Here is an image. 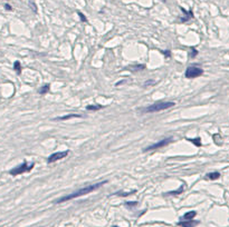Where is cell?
Here are the masks:
<instances>
[{
  "label": "cell",
  "instance_id": "obj_11",
  "mask_svg": "<svg viewBox=\"0 0 229 227\" xmlns=\"http://www.w3.org/2000/svg\"><path fill=\"white\" fill-rule=\"evenodd\" d=\"M219 177H220V173H218V172L208 173L207 175H206V178L210 179V180H216V179H218Z\"/></svg>",
  "mask_w": 229,
  "mask_h": 227
},
{
  "label": "cell",
  "instance_id": "obj_14",
  "mask_svg": "<svg viewBox=\"0 0 229 227\" xmlns=\"http://www.w3.org/2000/svg\"><path fill=\"white\" fill-rule=\"evenodd\" d=\"M13 69H15V71H16L18 75L21 74V64H20V61L16 60L15 63H13Z\"/></svg>",
  "mask_w": 229,
  "mask_h": 227
},
{
  "label": "cell",
  "instance_id": "obj_4",
  "mask_svg": "<svg viewBox=\"0 0 229 227\" xmlns=\"http://www.w3.org/2000/svg\"><path fill=\"white\" fill-rule=\"evenodd\" d=\"M202 74H203V69H201L200 67H196V66H190V67L187 68L184 76L188 79H193V78L200 77Z\"/></svg>",
  "mask_w": 229,
  "mask_h": 227
},
{
  "label": "cell",
  "instance_id": "obj_16",
  "mask_svg": "<svg viewBox=\"0 0 229 227\" xmlns=\"http://www.w3.org/2000/svg\"><path fill=\"white\" fill-rule=\"evenodd\" d=\"M182 192H183V185H181V187L178 189V190H172V192H168L165 193V195L168 196H172V195H179V194H181Z\"/></svg>",
  "mask_w": 229,
  "mask_h": 227
},
{
  "label": "cell",
  "instance_id": "obj_21",
  "mask_svg": "<svg viewBox=\"0 0 229 227\" xmlns=\"http://www.w3.org/2000/svg\"><path fill=\"white\" fill-rule=\"evenodd\" d=\"M77 13H78V16H79V18H81V20H82L83 22H86V21H87V19H86V17H85V16H84V13L79 12V11H78Z\"/></svg>",
  "mask_w": 229,
  "mask_h": 227
},
{
  "label": "cell",
  "instance_id": "obj_7",
  "mask_svg": "<svg viewBox=\"0 0 229 227\" xmlns=\"http://www.w3.org/2000/svg\"><path fill=\"white\" fill-rule=\"evenodd\" d=\"M198 224H199L198 220L191 219V220H181L178 223V226H180V227H196Z\"/></svg>",
  "mask_w": 229,
  "mask_h": 227
},
{
  "label": "cell",
  "instance_id": "obj_22",
  "mask_svg": "<svg viewBox=\"0 0 229 227\" xmlns=\"http://www.w3.org/2000/svg\"><path fill=\"white\" fill-rule=\"evenodd\" d=\"M162 54L164 55V57H165V58H169V57L171 56L170 50H162Z\"/></svg>",
  "mask_w": 229,
  "mask_h": 227
},
{
  "label": "cell",
  "instance_id": "obj_6",
  "mask_svg": "<svg viewBox=\"0 0 229 227\" xmlns=\"http://www.w3.org/2000/svg\"><path fill=\"white\" fill-rule=\"evenodd\" d=\"M67 155H68V150H65V151H56V153L51 154L49 157L47 158V163H48V164L55 163V162H57V160H60V159L65 158Z\"/></svg>",
  "mask_w": 229,
  "mask_h": 227
},
{
  "label": "cell",
  "instance_id": "obj_3",
  "mask_svg": "<svg viewBox=\"0 0 229 227\" xmlns=\"http://www.w3.org/2000/svg\"><path fill=\"white\" fill-rule=\"evenodd\" d=\"M34 167H35V163L28 164L27 162H24L22 164L18 165V166L13 167L12 169L9 170V174H10L11 176H18V175H21V174H25V173L30 172V170Z\"/></svg>",
  "mask_w": 229,
  "mask_h": 227
},
{
  "label": "cell",
  "instance_id": "obj_15",
  "mask_svg": "<svg viewBox=\"0 0 229 227\" xmlns=\"http://www.w3.org/2000/svg\"><path fill=\"white\" fill-rule=\"evenodd\" d=\"M187 140L191 141V143L194 144L197 147H200V146H201V139H200V137H197V138H187Z\"/></svg>",
  "mask_w": 229,
  "mask_h": 227
},
{
  "label": "cell",
  "instance_id": "obj_12",
  "mask_svg": "<svg viewBox=\"0 0 229 227\" xmlns=\"http://www.w3.org/2000/svg\"><path fill=\"white\" fill-rule=\"evenodd\" d=\"M49 87H50L49 84L44 85L43 87H40V88L38 89V94H39V95H45V94H47V92L49 91Z\"/></svg>",
  "mask_w": 229,
  "mask_h": 227
},
{
  "label": "cell",
  "instance_id": "obj_1",
  "mask_svg": "<svg viewBox=\"0 0 229 227\" xmlns=\"http://www.w3.org/2000/svg\"><path fill=\"white\" fill-rule=\"evenodd\" d=\"M107 183V180H103V182H100L97 184H93V185H88V186H85L81 189H78V190H75L74 193L69 194V195H66V196H63L58 198V199L55 200V204H60V203H65L67 200H71V199H74V198H77V197H81V196H84V195H87V194H90L92 192L96 190L97 188H100L101 186L105 185Z\"/></svg>",
  "mask_w": 229,
  "mask_h": 227
},
{
  "label": "cell",
  "instance_id": "obj_2",
  "mask_svg": "<svg viewBox=\"0 0 229 227\" xmlns=\"http://www.w3.org/2000/svg\"><path fill=\"white\" fill-rule=\"evenodd\" d=\"M176 104L173 101H158V102H154L152 105L148 106V107H144L142 109H140L143 113H150V112H158V111H161V110H165V109H169V108L173 107Z\"/></svg>",
  "mask_w": 229,
  "mask_h": 227
},
{
  "label": "cell",
  "instance_id": "obj_24",
  "mask_svg": "<svg viewBox=\"0 0 229 227\" xmlns=\"http://www.w3.org/2000/svg\"><path fill=\"white\" fill-rule=\"evenodd\" d=\"M191 51H192V54H191V57H194V56H197V55H198V51H197V50H194L193 48L191 49Z\"/></svg>",
  "mask_w": 229,
  "mask_h": 227
},
{
  "label": "cell",
  "instance_id": "obj_5",
  "mask_svg": "<svg viewBox=\"0 0 229 227\" xmlns=\"http://www.w3.org/2000/svg\"><path fill=\"white\" fill-rule=\"evenodd\" d=\"M172 139L171 137L170 138H164V139H162V140H160V141H157L155 144H153V145H151V146H148V147L144 149V151H150V150H155V149H159V148H162V147H165L167 145H169L170 143H172Z\"/></svg>",
  "mask_w": 229,
  "mask_h": 227
},
{
  "label": "cell",
  "instance_id": "obj_13",
  "mask_svg": "<svg viewBox=\"0 0 229 227\" xmlns=\"http://www.w3.org/2000/svg\"><path fill=\"white\" fill-rule=\"evenodd\" d=\"M102 108H104V106H102V105H88L86 107V109L90 110V111H96V110L102 109Z\"/></svg>",
  "mask_w": 229,
  "mask_h": 227
},
{
  "label": "cell",
  "instance_id": "obj_17",
  "mask_svg": "<svg viewBox=\"0 0 229 227\" xmlns=\"http://www.w3.org/2000/svg\"><path fill=\"white\" fill-rule=\"evenodd\" d=\"M134 193H137V190L129 192V193H124V192H116V193H114V195H118V196H121V197H126V196L132 195V194H134Z\"/></svg>",
  "mask_w": 229,
  "mask_h": 227
},
{
  "label": "cell",
  "instance_id": "obj_9",
  "mask_svg": "<svg viewBox=\"0 0 229 227\" xmlns=\"http://www.w3.org/2000/svg\"><path fill=\"white\" fill-rule=\"evenodd\" d=\"M79 117H83V116L79 115V113H69V115H66V116L56 117L54 118V120H67V119H72V118H79Z\"/></svg>",
  "mask_w": 229,
  "mask_h": 227
},
{
  "label": "cell",
  "instance_id": "obj_20",
  "mask_svg": "<svg viewBox=\"0 0 229 227\" xmlns=\"http://www.w3.org/2000/svg\"><path fill=\"white\" fill-rule=\"evenodd\" d=\"M29 6H30V8L32 9V11H34V12H37V6L35 4L34 1H29Z\"/></svg>",
  "mask_w": 229,
  "mask_h": 227
},
{
  "label": "cell",
  "instance_id": "obj_25",
  "mask_svg": "<svg viewBox=\"0 0 229 227\" xmlns=\"http://www.w3.org/2000/svg\"><path fill=\"white\" fill-rule=\"evenodd\" d=\"M150 84L152 85V84H154V81H152V80H148V81H147L145 84H144V87H147L148 85H150Z\"/></svg>",
  "mask_w": 229,
  "mask_h": 227
},
{
  "label": "cell",
  "instance_id": "obj_23",
  "mask_svg": "<svg viewBox=\"0 0 229 227\" xmlns=\"http://www.w3.org/2000/svg\"><path fill=\"white\" fill-rule=\"evenodd\" d=\"M4 9H6V10H8V11H11V10H12V7L10 6V4L6 3V4H4Z\"/></svg>",
  "mask_w": 229,
  "mask_h": 227
},
{
  "label": "cell",
  "instance_id": "obj_10",
  "mask_svg": "<svg viewBox=\"0 0 229 227\" xmlns=\"http://www.w3.org/2000/svg\"><path fill=\"white\" fill-rule=\"evenodd\" d=\"M196 216H197V211L196 210H190V211H187L186 214L181 217V219L182 220H191V219H193Z\"/></svg>",
  "mask_w": 229,
  "mask_h": 227
},
{
  "label": "cell",
  "instance_id": "obj_8",
  "mask_svg": "<svg viewBox=\"0 0 229 227\" xmlns=\"http://www.w3.org/2000/svg\"><path fill=\"white\" fill-rule=\"evenodd\" d=\"M180 9H181V11L184 13V17L180 19V21H181V22H186V21H188L189 19H191V18L193 17V12H192V10L187 11L186 9H183V8H180Z\"/></svg>",
  "mask_w": 229,
  "mask_h": 227
},
{
  "label": "cell",
  "instance_id": "obj_18",
  "mask_svg": "<svg viewBox=\"0 0 229 227\" xmlns=\"http://www.w3.org/2000/svg\"><path fill=\"white\" fill-rule=\"evenodd\" d=\"M131 69L130 70H134V71H137V70H143L145 68V66L144 65H135V66H132V67H130Z\"/></svg>",
  "mask_w": 229,
  "mask_h": 227
},
{
  "label": "cell",
  "instance_id": "obj_19",
  "mask_svg": "<svg viewBox=\"0 0 229 227\" xmlns=\"http://www.w3.org/2000/svg\"><path fill=\"white\" fill-rule=\"evenodd\" d=\"M138 204H139L138 202H126L125 203V206L129 207V208H133L135 206H138Z\"/></svg>",
  "mask_w": 229,
  "mask_h": 227
},
{
  "label": "cell",
  "instance_id": "obj_26",
  "mask_svg": "<svg viewBox=\"0 0 229 227\" xmlns=\"http://www.w3.org/2000/svg\"><path fill=\"white\" fill-rule=\"evenodd\" d=\"M113 227H119V226H113Z\"/></svg>",
  "mask_w": 229,
  "mask_h": 227
}]
</instances>
